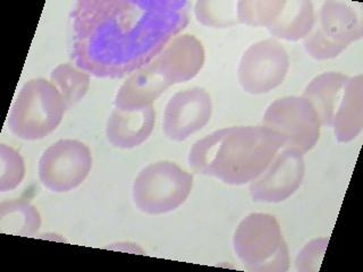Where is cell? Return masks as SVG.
<instances>
[{"label":"cell","mask_w":363,"mask_h":272,"mask_svg":"<svg viewBox=\"0 0 363 272\" xmlns=\"http://www.w3.org/2000/svg\"><path fill=\"white\" fill-rule=\"evenodd\" d=\"M185 0H79L71 13L72 58L99 79H121L156 60L190 22Z\"/></svg>","instance_id":"obj_1"},{"label":"cell","mask_w":363,"mask_h":272,"mask_svg":"<svg viewBox=\"0 0 363 272\" xmlns=\"http://www.w3.org/2000/svg\"><path fill=\"white\" fill-rule=\"evenodd\" d=\"M285 145L266 126H233L196 141L189 153L191 169L225 184L240 186L258 178Z\"/></svg>","instance_id":"obj_2"},{"label":"cell","mask_w":363,"mask_h":272,"mask_svg":"<svg viewBox=\"0 0 363 272\" xmlns=\"http://www.w3.org/2000/svg\"><path fill=\"white\" fill-rule=\"evenodd\" d=\"M233 245L236 256L250 271L285 272L289 251L281 225L269 213H251L238 224Z\"/></svg>","instance_id":"obj_3"},{"label":"cell","mask_w":363,"mask_h":272,"mask_svg":"<svg viewBox=\"0 0 363 272\" xmlns=\"http://www.w3.org/2000/svg\"><path fill=\"white\" fill-rule=\"evenodd\" d=\"M66 110L62 94L50 81L30 79L11 107L9 128L18 139L43 140L60 126Z\"/></svg>","instance_id":"obj_4"},{"label":"cell","mask_w":363,"mask_h":272,"mask_svg":"<svg viewBox=\"0 0 363 272\" xmlns=\"http://www.w3.org/2000/svg\"><path fill=\"white\" fill-rule=\"evenodd\" d=\"M192 187L193 176L179 164L172 162H153L136 176L132 196L142 212L164 215L184 204Z\"/></svg>","instance_id":"obj_5"},{"label":"cell","mask_w":363,"mask_h":272,"mask_svg":"<svg viewBox=\"0 0 363 272\" xmlns=\"http://www.w3.org/2000/svg\"><path fill=\"white\" fill-rule=\"evenodd\" d=\"M262 124L281 135L284 147L309 152L320 137L321 123L313 106L304 96H283L267 108Z\"/></svg>","instance_id":"obj_6"},{"label":"cell","mask_w":363,"mask_h":272,"mask_svg":"<svg viewBox=\"0 0 363 272\" xmlns=\"http://www.w3.org/2000/svg\"><path fill=\"white\" fill-rule=\"evenodd\" d=\"M92 154L77 140H60L40 158L39 178L54 193H67L82 184L92 169Z\"/></svg>","instance_id":"obj_7"},{"label":"cell","mask_w":363,"mask_h":272,"mask_svg":"<svg viewBox=\"0 0 363 272\" xmlns=\"http://www.w3.org/2000/svg\"><path fill=\"white\" fill-rule=\"evenodd\" d=\"M289 57L275 39L253 43L245 50L238 65V83L247 94L259 96L278 88L286 77Z\"/></svg>","instance_id":"obj_8"},{"label":"cell","mask_w":363,"mask_h":272,"mask_svg":"<svg viewBox=\"0 0 363 272\" xmlns=\"http://www.w3.org/2000/svg\"><path fill=\"white\" fill-rule=\"evenodd\" d=\"M306 175L303 153L283 147L258 178L250 184V196L255 202L281 203L300 188Z\"/></svg>","instance_id":"obj_9"},{"label":"cell","mask_w":363,"mask_h":272,"mask_svg":"<svg viewBox=\"0 0 363 272\" xmlns=\"http://www.w3.org/2000/svg\"><path fill=\"white\" fill-rule=\"evenodd\" d=\"M213 116V100L202 88L176 92L164 108L162 130L168 139L183 142L206 128Z\"/></svg>","instance_id":"obj_10"},{"label":"cell","mask_w":363,"mask_h":272,"mask_svg":"<svg viewBox=\"0 0 363 272\" xmlns=\"http://www.w3.org/2000/svg\"><path fill=\"white\" fill-rule=\"evenodd\" d=\"M204 62L203 45L193 34H179L174 38L152 60L157 72L170 86L194 79Z\"/></svg>","instance_id":"obj_11"},{"label":"cell","mask_w":363,"mask_h":272,"mask_svg":"<svg viewBox=\"0 0 363 272\" xmlns=\"http://www.w3.org/2000/svg\"><path fill=\"white\" fill-rule=\"evenodd\" d=\"M313 31L327 42L344 51L351 43L362 38V16L350 4L326 1L315 17Z\"/></svg>","instance_id":"obj_12"},{"label":"cell","mask_w":363,"mask_h":272,"mask_svg":"<svg viewBox=\"0 0 363 272\" xmlns=\"http://www.w3.org/2000/svg\"><path fill=\"white\" fill-rule=\"evenodd\" d=\"M156 124L153 106L139 109H121L115 107L108 118L106 136L117 149L130 150L140 147L150 137Z\"/></svg>","instance_id":"obj_13"},{"label":"cell","mask_w":363,"mask_h":272,"mask_svg":"<svg viewBox=\"0 0 363 272\" xmlns=\"http://www.w3.org/2000/svg\"><path fill=\"white\" fill-rule=\"evenodd\" d=\"M153 62L130 74L119 88L115 98V107L121 109H139L152 106L153 102L169 88Z\"/></svg>","instance_id":"obj_14"},{"label":"cell","mask_w":363,"mask_h":272,"mask_svg":"<svg viewBox=\"0 0 363 272\" xmlns=\"http://www.w3.org/2000/svg\"><path fill=\"white\" fill-rule=\"evenodd\" d=\"M340 143L357 139L363 128V76L350 77L332 123Z\"/></svg>","instance_id":"obj_15"},{"label":"cell","mask_w":363,"mask_h":272,"mask_svg":"<svg viewBox=\"0 0 363 272\" xmlns=\"http://www.w3.org/2000/svg\"><path fill=\"white\" fill-rule=\"evenodd\" d=\"M349 79L350 76L342 72H325L306 85L302 96L315 108L321 126H332Z\"/></svg>","instance_id":"obj_16"},{"label":"cell","mask_w":363,"mask_h":272,"mask_svg":"<svg viewBox=\"0 0 363 272\" xmlns=\"http://www.w3.org/2000/svg\"><path fill=\"white\" fill-rule=\"evenodd\" d=\"M315 6L308 0L286 1L278 20L268 28L272 37L286 41L306 39L315 24Z\"/></svg>","instance_id":"obj_17"},{"label":"cell","mask_w":363,"mask_h":272,"mask_svg":"<svg viewBox=\"0 0 363 272\" xmlns=\"http://www.w3.org/2000/svg\"><path fill=\"white\" fill-rule=\"evenodd\" d=\"M41 227V215L26 200H9L0 203V230L11 235L32 237Z\"/></svg>","instance_id":"obj_18"},{"label":"cell","mask_w":363,"mask_h":272,"mask_svg":"<svg viewBox=\"0 0 363 272\" xmlns=\"http://www.w3.org/2000/svg\"><path fill=\"white\" fill-rule=\"evenodd\" d=\"M50 82L60 91L66 108L69 109L88 94L90 75L75 66L60 64L51 72Z\"/></svg>","instance_id":"obj_19"},{"label":"cell","mask_w":363,"mask_h":272,"mask_svg":"<svg viewBox=\"0 0 363 272\" xmlns=\"http://www.w3.org/2000/svg\"><path fill=\"white\" fill-rule=\"evenodd\" d=\"M286 1L285 0H243L238 1V23L249 26H266L278 20Z\"/></svg>","instance_id":"obj_20"},{"label":"cell","mask_w":363,"mask_h":272,"mask_svg":"<svg viewBox=\"0 0 363 272\" xmlns=\"http://www.w3.org/2000/svg\"><path fill=\"white\" fill-rule=\"evenodd\" d=\"M198 22L220 28L238 24V3L234 1H198L194 7Z\"/></svg>","instance_id":"obj_21"},{"label":"cell","mask_w":363,"mask_h":272,"mask_svg":"<svg viewBox=\"0 0 363 272\" xmlns=\"http://www.w3.org/2000/svg\"><path fill=\"white\" fill-rule=\"evenodd\" d=\"M26 177V164L20 153L7 144H0V192L20 186Z\"/></svg>","instance_id":"obj_22"},{"label":"cell","mask_w":363,"mask_h":272,"mask_svg":"<svg viewBox=\"0 0 363 272\" xmlns=\"http://www.w3.org/2000/svg\"><path fill=\"white\" fill-rule=\"evenodd\" d=\"M328 237H320L312 239L306 244V246L301 249L295 262L298 271H318L328 246Z\"/></svg>","instance_id":"obj_23"}]
</instances>
